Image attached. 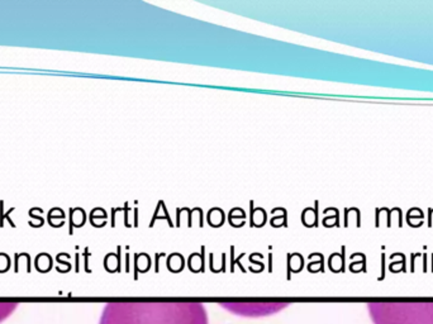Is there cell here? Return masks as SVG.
Masks as SVG:
<instances>
[{
    "label": "cell",
    "instance_id": "2",
    "mask_svg": "<svg viewBox=\"0 0 433 324\" xmlns=\"http://www.w3.org/2000/svg\"><path fill=\"white\" fill-rule=\"evenodd\" d=\"M368 309L374 324H433V301H373Z\"/></svg>",
    "mask_w": 433,
    "mask_h": 324
},
{
    "label": "cell",
    "instance_id": "1",
    "mask_svg": "<svg viewBox=\"0 0 433 324\" xmlns=\"http://www.w3.org/2000/svg\"><path fill=\"white\" fill-rule=\"evenodd\" d=\"M99 324H208V313L199 301H114Z\"/></svg>",
    "mask_w": 433,
    "mask_h": 324
},
{
    "label": "cell",
    "instance_id": "3",
    "mask_svg": "<svg viewBox=\"0 0 433 324\" xmlns=\"http://www.w3.org/2000/svg\"><path fill=\"white\" fill-rule=\"evenodd\" d=\"M15 304L12 303H4L0 304V322H3L4 319H6L10 315V313L14 310Z\"/></svg>",
    "mask_w": 433,
    "mask_h": 324
}]
</instances>
